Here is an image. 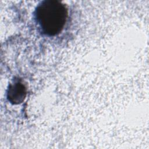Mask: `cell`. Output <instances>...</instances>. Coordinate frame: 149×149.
Segmentation results:
<instances>
[{
	"label": "cell",
	"instance_id": "1",
	"mask_svg": "<svg viewBox=\"0 0 149 149\" xmlns=\"http://www.w3.org/2000/svg\"><path fill=\"white\" fill-rule=\"evenodd\" d=\"M68 15L66 6L56 0L42 1L38 5L34 12L36 22L41 31L48 36H56L62 31Z\"/></svg>",
	"mask_w": 149,
	"mask_h": 149
},
{
	"label": "cell",
	"instance_id": "2",
	"mask_svg": "<svg viewBox=\"0 0 149 149\" xmlns=\"http://www.w3.org/2000/svg\"><path fill=\"white\" fill-rule=\"evenodd\" d=\"M26 94L25 86L21 83L17 81L10 84L8 91V98L13 104L21 103Z\"/></svg>",
	"mask_w": 149,
	"mask_h": 149
}]
</instances>
